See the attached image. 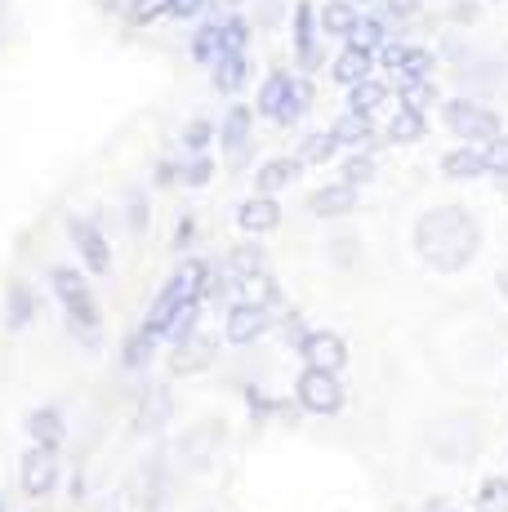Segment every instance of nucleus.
<instances>
[{
  "instance_id": "4c0bfd02",
  "label": "nucleus",
  "mask_w": 508,
  "mask_h": 512,
  "mask_svg": "<svg viewBox=\"0 0 508 512\" xmlns=\"http://www.w3.org/2000/svg\"><path fill=\"white\" fill-rule=\"evenodd\" d=\"M482 161H486V174L508 179V134H495V139L482 147Z\"/></svg>"
},
{
  "instance_id": "603ef678",
  "label": "nucleus",
  "mask_w": 508,
  "mask_h": 512,
  "mask_svg": "<svg viewBox=\"0 0 508 512\" xmlns=\"http://www.w3.org/2000/svg\"><path fill=\"white\" fill-rule=\"evenodd\" d=\"M353 5L361 9V5H384V0H353Z\"/></svg>"
},
{
  "instance_id": "ea45409f",
  "label": "nucleus",
  "mask_w": 508,
  "mask_h": 512,
  "mask_svg": "<svg viewBox=\"0 0 508 512\" xmlns=\"http://www.w3.org/2000/svg\"><path fill=\"white\" fill-rule=\"evenodd\" d=\"M330 63V49H326V41H308V45H299L295 49V67L304 76H312L317 67H326Z\"/></svg>"
},
{
  "instance_id": "6ab92c4d",
  "label": "nucleus",
  "mask_w": 508,
  "mask_h": 512,
  "mask_svg": "<svg viewBox=\"0 0 508 512\" xmlns=\"http://www.w3.org/2000/svg\"><path fill=\"white\" fill-rule=\"evenodd\" d=\"M388 41H393V23H388L384 14H375V9H370V14H361V18H357V27L348 32V41H344V45H353V49H361V54L375 58Z\"/></svg>"
},
{
  "instance_id": "8fccbe9b",
  "label": "nucleus",
  "mask_w": 508,
  "mask_h": 512,
  "mask_svg": "<svg viewBox=\"0 0 508 512\" xmlns=\"http://www.w3.org/2000/svg\"><path fill=\"white\" fill-rule=\"evenodd\" d=\"M125 5L130 0H99V9H107V14H125Z\"/></svg>"
},
{
  "instance_id": "dca6fc26",
  "label": "nucleus",
  "mask_w": 508,
  "mask_h": 512,
  "mask_svg": "<svg viewBox=\"0 0 508 512\" xmlns=\"http://www.w3.org/2000/svg\"><path fill=\"white\" fill-rule=\"evenodd\" d=\"M250 72H254L250 54H223L219 63L210 67V85H214V90H219L223 98H237L241 90H246Z\"/></svg>"
},
{
  "instance_id": "9d476101",
  "label": "nucleus",
  "mask_w": 508,
  "mask_h": 512,
  "mask_svg": "<svg viewBox=\"0 0 508 512\" xmlns=\"http://www.w3.org/2000/svg\"><path fill=\"white\" fill-rule=\"evenodd\" d=\"M214 357H219V339H214L210 330H192L188 339H179L170 348V370L174 374H197L205 366H214Z\"/></svg>"
},
{
  "instance_id": "39448f33",
  "label": "nucleus",
  "mask_w": 508,
  "mask_h": 512,
  "mask_svg": "<svg viewBox=\"0 0 508 512\" xmlns=\"http://www.w3.org/2000/svg\"><path fill=\"white\" fill-rule=\"evenodd\" d=\"M295 352H299V361H304V370L339 374L348 366V343H344V334H335V330H308Z\"/></svg>"
},
{
  "instance_id": "f704fd0d",
  "label": "nucleus",
  "mask_w": 508,
  "mask_h": 512,
  "mask_svg": "<svg viewBox=\"0 0 508 512\" xmlns=\"http://www.w3.org/2000/svg\"><path fill=\"white\" fill-rule=\"evenodd\" d=\"M223 54H250L246 14H223Z\"/></svg>"
},
{
  "instance_id": "c756f323",
  "label": "nucleus",
  "mask_w": 508,
  "mask_h": 512,
  "mask_svg": "<svg viewBox=\"0 0 508 512\" xmlns=\"http://www.w3.org/2000/svg\"><path fill=\"white\" fill-rule=\"evenodd\" d=\"M375 174H379V161H375V152H348L344 156V165H339V183L344 187H366V183H375Z\"/></svg>"
},
{
  "instance_id": "4be33fe9",
  "label": "nucleus",
  "mask_w": 508,
  "mask_h": 512,
  "mask_svg": "<svg viewBox=\"0 0 508 512\" xmlns=\"http://www.w3.org/2000/svg\"><path fill=\"white\" fill-rule=\"evenodd\" d=\"M370 72H375V58L361 54V49H353V45H344L335 58H330V76H335V85H344V90L361 85Z\"/></svg>"
},
{
  "instance_id": "7ed1b4c3",
  "label": "nucleus",
  "mask_w": 508,
  "mask_h": 512,
  "mask_svg": "<svg viewBox=\"0 0 508 512\" xmlns=\"http://www.w3.org/2000/svg\"><path fill=\"white\" fill-rule=\"evenodd\" d=\"M442 121H446V130L468 147H486L495 134H504L500 116H495L491 107L473 103V98H451V103H442Z\"/></svg>"
},
{
  "instance_id": "4468645a",
  "label": "nucleus",
  "mask_w": 508,
  "mask_h": 512,
  "mask_svg": "<svg viewBox=\"0 0 508 512\" xmlns=\"http://www.w3.org/2000/svg\"><path fill=\"white\" fill-rule=\"evenodd\" d=\"M357 210V192L353 187H344V183H326V187H317V192L308 196V214L312 219H344V214H353Z\"/></svg>"
},
{
  "instance_id": "393cba45",
  "label": "nucleus",
  "mask_w": 508,
  "mask_h": 512,
  "mask_svg": "<svg viewBox=\"0 0 508 512\" xmlns=\"http://www.w3.org/2000/svg\"><path fill=\"white\" fill-rule=\"evenodd\" d=\"M388 98H393V85H388V81H375V76H366L361 85H353V90H348V112L370 116V121H375V112L388 103Z\"/></svg>"
},
{
  "instance_id": "c03bdc74",
  "label": "nucleus",
  "mask_w": 508,
  "mask_h": 512,
  "mask_svg": "<svg viewBox=\"0 0 508 512\" xmlns=\"http://www.w3.org/2000/svg\"><path fill=\"white\" fill-rule=\"evenodd\" d=\"M210 5H214V0H170V5H165V14L183 18V23H201V18L210 14Z\"/></svg>"
},
{
  "instance_id": "37998d69",
  "label": "nucleus",
  "mask_w": 508,
  "mask_h": 512,
  "mask_svg": "<svg viewBox=\"0 0 508 512\" xmlns=\"http://www.w3.org/2000/svg\"><path fill=\"white\" fill-rule=\"evenodd\" d=\"M165 5H170V0H130V5H125V23H134V27L152 23V18L165 14Z\"/></svg>"
},
{
  "instance_id": "72a5a7b5",
  "label": "nucleus",
  "mask_w": 508,
  "mask_h": 512,
  "mask_svg": "<svg viewBox=\"0 0 508 512\" xmlns=\"http://www.w3.org/2000/svg\"><path fill=\"white\" fill-rule=\"evenodd\" d=\"M179 139H183V152H210V143L219 139V125H214L210 116H192Z\"/></svg>"
},
{
  "instance_id": "412c9836",
  "label": "nucleus",
  "mask_w": 508,
  "mask_h": 512,
  "mask_svg": "<svg viewBox=\"0 0 508 512\" xmlns=\"http://www.w3.org/2000/svg\"><path fill=\"white\" fill-rule=\"evenodd\" d=\"M361 9L353 5V0H326V5H317V32L321 41L326 36H339V41H348V32L357 27Z\"/></svg>"
},
{
  "instance_id": "c85d7f7f",
  "label": "nucleus",
  "mask_w": 508,
  "mask_h": 512,
  "mask_svg": "<svg viewBox=\"0 0 508 512\" xmlns=\"http://www.w3.org/2000/svg\"><path fill=\"white\" fill-rule=\"evenodd\" d=\"M424 130H428L424 116H419V112H406V107H397L393 121L384 125V143H397V147H402V143H419V139H424Z\"/></svg>"
},
{
  "instance_id": "58836bf2",
  "label": "nucleus",
  "mask_w": 508,
  "mask_h": 512,
  "mask_svg": "<svg viewBox=\"0 0 508 512\" xmlns=\"http://www.w3.org/2000/svg\"><path fill=\"white\" fill-rule=\"evenodd\" d=\"M165 419H170V392H148V401H143V410H139V428L148 432Z\"/></svg>"
},
{
  "instance_id": "09e8293b",
  "label": "nucleus",
  "mask_w": 508,
  "mask_h": 512,
  "mask_svg": "<svg viewBox=\"0 0 508 512\" xmlns=\"http://www.w3.org/2000/svg\"><path fill=\"white\" fill-rule=\"evenodd\" d=\"M214 5H219V14H241V5H246V0H214Z\"/></svg>"
},
{
  "instance_id": "bb28decb",
  "label": "nucleus",
  "mask_w": 508,
  "mask_h": 512,
  "mask_svg": "<svg viewBox=\"0 0 508 512\" xmlns=\"http://www.w3.org/2000/svg\"><path fill=\"white\" fill-rule=\"evenodd\" d=\"M335 152H339L335 134H330V130H308L304 139H299L295 161L299 165H326V161H335Z\"/></svg>"
},
{
  "instance_id": "aec40b11",
  "label": "nucleus",
  "mask_w": 508,
  "mask_h": 512,
  "mask_svg": "<svg viewBox=\"0 0 508 512\" xmlns=\"http://www.w3.org/2000/svg\"><path fill=\"white\" fill-rule=\"evenodd\" d=\"M433 72H437V58L428 54L424 45H406L402 49V63H397L384 81L397 90V85H410V81H433Z\"/></svg>"
},
{
  "instance_id": "2f4dec72",
  "label": "nucleus",
  "mask_w": 508,
  "mask_h": 512,
  "mask_svg": "<svg viewBox=\"0 0 508 512\" xmlns=\"http://www.w3.org/2000/svg\"><path fill=\"white\" fill-rule=\"evenodd\" d=\"M152 357H156V339L139 326V330L130 334V339H125V348H121V366H125V370H143Z\"/></svg>"
},
{
  "instance_id": "3c124183",
  "label": "nucleus",
  "mask_w": 508,
  "mask_h": 512,
  "mask_svg": "<svg viewBox=\"0 0 508 512\" xmlns=\"http://www.w3.org/2000/svg\"><path fill=\"white\" fill-rule=\"evenodd\" d=\"M500 294H504V299H508V268L500 272Z\"/></svg>"
},
{
  "instance_id": "f03ea898",
  "label": "nucleus",
  "mask_w": 508,
  "mask_h": 512,
  "mask_svg": "<svg viewBox=\"0 0 508 512\" xmlns=\"http://www.w3.org/2000/svg\"><path fill=\"white\" fill-rule=\"evenodd\" d=\"M312 81L308 76H295L286 67H272L259 85V98H254V116H268L272 125H299V116L312 107Z\"/></svg>"
},
{
  "instance_id": "79ce46f5",
  "label": "nucleus",
  "mask_w": 508,
  "mask_h": 512,
  "mask_svg": "<svg viewBox=\"0 0 508 512\" xmlns=\"http://www.w3.org/2000/svg\"><path fill=\"white\" fill-rule=\"evenodd\" d=\"M272 330H281V339L290 343V348H299L304 343V334H308V326H304V317H299L295 308H286V312H277V321H272Z\"/></svg>"
},
{
  "instance_id": "e433bc0d",
  "label": "nucleus",
  "mask_w": 508,
  "mask_h": 512,
  "mask_svg": "<svg viewBox=\"0 0 508 512\" xmlns=\"http://www.w3.org/2000/svg\"><path fill=\"white\" fill-rule=\"evenodd\" d=\"M477 512H508V481L504 477L482 481V490H477Z\"/></svg>"
},
{
  "instance_id": "0eeeda50",
  "label": "nucleus",
  "mask_w": 508,
  "mask_h": 512,
  "mask_svg": "<svg viewBox=\"0 0 508 512\" xmlns=\"http://www.w3.org/2000/svg\"><path fill=\"white\" fill-rule=\"evenodd\" d=\"M219 143L228 165H246L254 152V107L250 103H232L228 116L219 121Z\"/></svg>"
},
{
  "instance_id": "49530a36",
  "label": "nucleus",
  "mask_w": 508,
  "mask_h": 512,
  "mask_svg": "<svg viewBox=\"0 0 508 512\" xmlns=\"http://www.w3.org/2000/svg\"><path fill=\"white\" fill-rule=\"evenodd\" d=\"M152 183H156V187H174V183H179V161L161 156V161L152 165Z\"/></svg>"
},
{
  "instance_id": "a18cd8bd",
  "label": "nucleus",
  "mask_w": 508,
  "mask_h": 512,
  "mask_svg": "<svg viewBox=\"0 0 508 512\" xmlns=\"http://www.w3.org/2000/svg\"><path fill=\"white\" fill-rule=\"evenodd\" d=\"M419 5H424V0H384V5H379V14H384L388 23H402V18L419 14Z\"/></svg>"
},
{
  "instance_id": "f8f14e48",
  "label": "nucleus",
  "mask_w": 508,
  "mask_h": 512,
  "mask_svg": "<svg viewBox=\"0 0 508 512\" xmlns=\"http://www.w3.org/2000/svg\"><path fill=\"white\" fill-rule=\"evenodd\" d=\"M63 321H67V334H72L76 343H85V348H94L103 334V312H99V299L94 294H85V299L67 303L63 308Z\"/></svg>"
},
{
  "instance_id": "473e14b6",
  "label": "nucleus",
  "mask_w": 508,
  "mask_h": 512,
  "mask_svg": "<svg viewBox=\"0 0 508 512\" xmlns=\"http://www.w3.org/2000/svg\"><path fill=\"white\" fill-rule=\"evenodd\" d=\"M214 179V156L210 152H183L179 161V183L183 187H205Z\"/></svg>"
},
{
  "instance_id": "de8ad7c7",
  "label": "nucleus",
  "mask_w": 508,
  "mask_h": 512,
  "mask_svg": "<svg viewBox=\"0 0 508 512\" xmlns=\"http://www.w3.org/2000/svg\"><path fill=\"white\" fill-rule=\"evenodd\" d=\"M192 236H197V219H192V214H183L179 228H174V245H179V250H192Z\"/></svg>"
},
{
  "instance_id": "423d86ee",
  "label": "nucleus",
  "mask_w": 508,
  "mask_h": 512,
  "mask_svg": "<svg viewBox=\"0 0 508 512\" xmlns=\"http://www.w3.org/2000/svg\"><path fill=\"white\" fill-rule=\"evenodd\" d=\"M67 236H72L76 254H81V263L94 272V277H103V272L112 268V245H107V236H103V228H99V219L72 214V219H67Z\"/></svg>"
},
{
  "instance_id": "2eb2a0df",
  "label": "nucleus",
  "mask_w": 508,
  "mask_h": 512,
  "mask_svg": "<svg viewBox=\"0 0 508 512\" xmlns=\"http://www.w3.org/2000/svg\"><path fill=\"white\" fill-rule=\"evenodd\" d=\"M27 437H32V446H45V450H58L67 441V419L58 406H36L32 415H27Z\"/></svg>"
},
{
  "instance_id": "b1692460",
  "label": "nucleus",
  "mask_w": 508,
  "mask_h": 512,
  "mask_svg": "<svg viewBox=\"0 0 508 512\" xmlns=\"http://www.w3.org/2000/svg\"><path fill=\"white\" fill-rule=\"evenodd\" d=\"M32 317H36V290L27 281H9V290H5V326L23 330V326H32Z\"/></svg>"
},
{
  "instance_id": "864d4df0",
  "label": "nucleus",
  "mask_w": 508,
  "mask_h": 512,
  "mask_svg": "<svg viewBox=\"0 0 508 512\" xmlns=\"http://www.w3.org/2000/svg\"><path fill=\"white\" fill-rule=\"evenodd\" d=\"M0 512H5V504H0Z\"/></svg>"
},
{
  "instance_id": "a19ab883",
  "label": "nucleus",
  "mask_w": 508,
  "mask_h": 512,
  "mask_svg": "<svg viewBox=\"0 0 508 512\" xmlns=\"http://www.w3.org/2000/svg\"><path fill=\"white\" fill-rule=\"evenodd\" d=\"M125 223H130V232H148V196L139 187L125 192Z\"/></svg>"
},
{
  "instance_id": "a211bd4d",
  "label": "nucleus",
  "mask_w": 508,
  "mask_h": 512,
  "mask_svg": "<svg viewBox=\"0 0 508 512\" xmlns=\"http://www.w3.org/2000/svg\"><path fill=\"white\" fill-rule=\"evenodd\" d=\"M304 174V165L295 161V156H268V161L254 170V192L259 196H277L281 187H290Z\"/></svg>"
},
{
  "instance_id": "c9c22d12",
  "label": "nucleus",
  "mask_w": 508,
  "mask_h": 512,
  "mask_svg": "<svg viewBox=\"0 0 508 512\" xmlns=\"http://www.w3.org/2000/svg\"><path fill=\"white\" fill-rule=\"evenodd\" d=\"M397 98H402L406 112H419V116H424L428 107L437 103V90H433V81H410V85H397Z\"/></svg>"
},
{
  "instance_id": "ddd939ff",
  "label": "nucleus",
  "mask_w": 508,
  "mask_h": 512,
  "mask_svg": "<svg viewBox=\"0 0 508 512\" xmlns=\"http://www.w3.org/2000/svg\"><path fill=\"white\" fill-rule=\"evenodd\" d=\"M223 272H228V281L241 290L246 281H254V277H263V272H268V254L259 250V241H241V245H232V250H228Z\"/></svg>"
},
{
  "instance_id": "f3484780",
  "label": "nucleus",
  "mask_w": 508,
  "mask_h": 512,
  "mask_svg": "<svg viewBox=\"0 0 508 512\" xmlns=\"http://www.w3.org/2000/svg\"><path fill=\"white\" fill-rule=\"evenodd\" d=\"M192 63L201 67H214L223 58V14L214 9V14H205L197 23V32H192Z\"/></svg>"
},
{
  "instance_id": "a878e982",
  "label": "nucleus",
  "mask_w": 508,
  "mask_h": 512,
  "mask_svg": "<svg viewBox=\"0 0 508 512\" xmlns=\"http://www.w3.org/2000/svg\"><path fill=\"white\" fill-rule=\"evenodd\" d=\"M442 174L446 179H477V174H486V161H482V147H468V143H459L451 147V152L442 156Z\"/></svg>"
},
{
  "instance_id": "6e6552de",
  "label": "nucleus",
  "mask_w": 508,
  "mask_h": 512,
  "mask_svg": "<svg viewBox=\"0 0 508 512\" xmlns=\"http://www.w3.org/2000/svg\"><path fill=\"white\" fill-rule=\"evenodd\" d=\"M18 486L23 495L32 499H45L58 490V450H45V446H32L23 459H18Z\"/></svg>"
},
{
  "instance_id": "5701e85b",
  "label": "nucleus",
  "mask_w": 508,
  "mask_h": 512,
  "mask_svg": "<svg viewBox=\"0 0 508 512\" xmlns=\"http://www.w3.org/2000/svg\"><path fill=\"white\" fill-rule=\"evenodd\" d=\"M330 134H335V143H339V147H353V152H370V143H375V121H370V116H357V112H344V116H335Z\"/></svg>"
},
{
  "instance_id": "1a4fd4ad",
  "label": "nucleus",
  "mask_w": 508,
  "mask_h": 512,
  "mask_svg": "<svg viewBox=\"0 0 508 512\" xmlns=\"http://www.w3.org/2000/svg\"><path fill=\"white\" fill-rule=\"evenodd\" d=\"M272 312H263V308H250V303H228L223 308V339L232 343V348H246V343H259L263 334L272 330Z\"/></svg>"
},
{
  "instance_id": "f257e3e1",
  "label": "nucleus",
  "mask_w": 508,
  "mask_h": 512,
  "mask_svg": "<svg viewBox=\"0 0 508 512\" xmlns=\"http://www.w3.org/2000/svg\"><path fill=\"white\" fill-rule=\"evenodd\" d=\"M410 241H415V254L433 272H459L473 263L477 245H482V228H477V219L464 205L451 201V205H433V210L419 214Z\"/></svg>"
},
{
  "instance_id": "20e7f679",
  "label": "nucleus",
  "mask_w": 508,
  "mask_h": 512,
  "mask_svg": "<svg viewBox=\"0 0 508 512\" xmlns=\"http://www.w3.org/2000/svg\"><path fill=\"white\" fill-rule=\"evenodd\" d=\"M295 401L308 410V415L330 419V415H339V410H344L348 392H344V383H339V374L304 370V374H299V383H295Z\"/></svg>"
},
{
  "instance_id": "cd10ccee",
  "label": "nucleus",
  "mask_w": 508,
  "mask_h": 512,
  "mask_svg": "<svg viewBox=\"0 0 508 512\" xmlns=\"http://www.w3.org/2000/svg\"><path fill=\"white\" fill-rule=\"evenodd\" d=\"M50 290H54V299L67 308V303H76V299L90 294V277H85L81 268H50Z\"/></svg>"
},
{
  "instance_id": "7c9ffc66",
  "label": "nucleus",
  "mask_w": 508,
  "mask_h": 512,
  "mask_svg": "<svg viewBox=\"0 0 508 512\" xmlns=\"http://www.w3.org/2000/svg\"><path fill=\"white\" fill-rule=\"evenodd\" d=\"M290 36H295V49L308 45V41H321L317 5H312V0H295V9H290Z\"/></svg>"
},
{
  "instance_id": "9b49d317",
  "label": "nucleus",
  "mask_w": 508,
  "mask_h": 512,
  "mask_svg": "<svg viewBox=\"0 0 508 512\" xmlns=\"http://www.w3.org/2000/svg\"><path fill=\"white\" fill-rule=\"evenodd\" d=\"M281 201L277 196H246V201L237 205V228L246 232V236H268V232H277L281 228Z\"/></svg>"
}]
</instances>
